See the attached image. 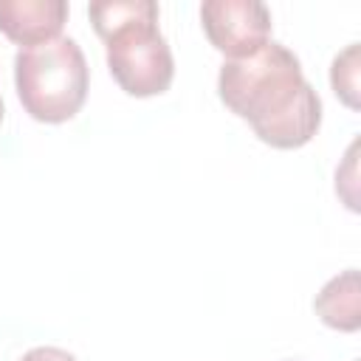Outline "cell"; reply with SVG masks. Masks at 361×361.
<instances>
[{"mask_svg": "<svg viewBox=\"0 0 361 361\" xmlns=\"http://www.w3.org/2000/svg\"><path fill=\"white\" fill-rule=\"evenodd\" d=\"M217 93L262 144L276 149L305 147L322 124V99L305 79L299 56L274 39L243 59L223 62Z\"/></svg>", "mask_w": 361, "mask_h": 361, "instance_id": "6da1fadb", "label": "cell"}, {"mask_svg": "<svg viewBox=\"0 0 361 361\" xmlns=\"http://www.w3.org/2000/svg\"><path fill=\"white\" fill-rule=\"evenodd\" d=\"M90 23L107 48V68L127 96H158L172 85L175 62L158 31V3L99 0L87 6Z\"/></svg>", "mask_w": 361, "mask_h": 361, "instance_id": "7a4b0ae2", "label": "cell"}, {"mask_svg": "<svg viewBox=\"0 0 361 361\" xmlns=\"http://www.w3.org/2000/svg\"><path fill=\"white\" fill-rule=\"evenodd\" d=\"M87 62L76 39L56 37L20 48L14 56V85L25 113L45 124L73 118L87 99Z\"/></svg>", "mask_w": 361, "mask_h": 361, "instance_id": "3957f363", "label": "cell"}, {"mask_svg": "<svg viewBox=\"0 0 361 361\" xmlns=\"http://www.w3.org/2000/svg\"><path fill=\"white\" fill-rule=\"evenodd\" d=\"M200 23L209 42L228 59H243L271 39V11L259 0H206Z\"/></svg>", "mask_w": 361, "mask_h": 361, "instance_id": "277c9868", "label": "cell"}, {"mask_svg": "<svg viewBox=\"0 0 361 361\" xmlns=\"http://www.w3.org/2000/svg\"><path fill=\"white\" fill-rule=\"evenodd\" d=\"M65 23V0H0V31L23 48L56 39Z\"/></svg>", "mask_w": 361, "mask_h": 361, "instance_id": "5b68a950", "label": "cell"}, {"mask_svg": "<svg viewBox=\"0 0 361 361\" xmlns=\"http://www.w3.org/2000/svg\"><path fill=\"white\" fill-rule=\"evenodd\" d=\"M316 316L341 333H355L361 327V282L358 271L347 268L338 276H333L313 299Z\"/></svg>", "mask_w": 361, "mask_h": 361, "instance_id": "8992f818", "label": "cell"}, {"mask_svg": "<svg viewBox=\"0 0 361 361\" xmlns=\"http://www.w3.org/2000/svg\"><path fill=\"white\" fill-rule=\"evenodd\" d=\"M330 85L336 90V96L358 110V42L347 45L336 59H333V68H330Z\"/></svg>", "mask_w": 361, "mask_h": 361, "instance_id": "52a82bcc", "label": "cell"}, {"mask_svg": "<svg viewBox=\"0 0 361 361\" xmlns=\"http://www.w3.org/2000/svg\"><path fill=\"white\" fill-rule=\"evenodd\" d=\"M20 361H76V355H71L68 350H59V347H34Z\"/></svg>", "mask_w": 361, "mask_h": 361, "instance_id": "ba28073f", "label": "cell"}, {"mask_svg": "<svg viewBox=\"0 0 361 361\" xmlns=\"http://www.w3.org/2000/svg\"><path fill=\"white\" fill-rule=\"evenodd\" d=\"M0 121H3V99H0Z\"/></svg>", "mask_w": 361, "mask_h": 361, "instance_id": "9c48e42d", "label": "cell"}]
</instances>
